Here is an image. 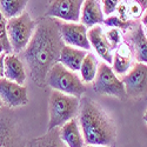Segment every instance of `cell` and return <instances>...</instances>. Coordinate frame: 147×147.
<instances>
[{
    "label": "cell",
    "instance_id": "6",
    "mask_svg": "<svg viewBox=\"0 0 147 147\" xmlns=\"http://www.w3.org/2000/svg\"><path fill=\"white\" fill-rule=\"evenodd\" d=\"M93 90L99 94L115 96L121 100L127 98L124 82L117 77L113 68L107 63H101L98 67L95 79L93 80Z\"/></svg>",
    "mask_w": 147,
    "mask_h": 147
},
{
    "label": "cell",
    "instance_id": "25",
    "mask_svg": "<svg viewBox=\"0 0 147 147\" xmlns=\"http://www.w3.org/2000/svg\"><path fill=\"white\" fill-rule=\"evenodd\" d=\"M120 3V0H102V11H104V14L108 16H112L114 12L118 8V5Z\"/></svg>",
    "mask_w": 147,
    "mask_h": 147
},
{
    "label": "cell",
    "instance_id": "18",
    "mask_svg": "<svg viewBox=\"0 0 147 147\" xmlns=\"http://www.w3.org/2000/svg\"><path fill=\"white\" fill-rule=\"evenodd\" d=\"M26 147H68L60 138L59 128L47 131L44 136L30 140Z\"/></svg>",
    "mask_w": 147,
    "mask_h": 147
},
{
    "label": "cell",
    "instance_id": "9",
    "mask_svg": "<svg viewBox=\"0 0 147 147\" xmlns=\"http://www.w3.org/2000/svg\"><path fill=\"white\" fill-rule=\"evenodd\" d=\"M0 99L9 108H17L28 104L27 87L7 78L0 79Z\"/></svg>",
    "mask_w": 147,
    "mask_h": 147
},
{
    "label": "cell",
    "instance_id": "20",
    "mask_svg": "<svg viewBox=\"0 0 147 147\" xmlns=\"http://www.w3.org/2000/svg\"><path fill=\"white\" fill-rule=\"evenodd\" d=\"M27 4L28 0H0V9L8 20L24 13Z\"/></svg>",
    "mask_w": 147,
    "mask_h": 147
},
{
    "label": "cell",
    "instance_id": "12",
    "mask_svg": "<svg viewBox=\"0 0 147 147\" xmlns=\"http://www.w3.org/2000/svg\"><path fill=\"white\" fill-rule=\"evenodd\" d=\"M88 40L91 46L95 50L96 54L99 55L105 63L112 64L113 54H112V46L106 38V34L102 31L100 25H95L90 28L88 33Z\"/></svg>",
    "mask_w": 147,
    "mask_h": 147
},
{
    "label": "cell",
    "instance_id": "15",
    "mask_svg": "<svg viewBox=\"0 0 147 147\" xmlns=\"http://www.w3.org/2000/svg\"><path fill=\"white\" fill-rule=\"evenodd\" d=\"M129 31V42L133 46L137 63L147 64V36L144 33L141 24H134Z\"/></svg>",
    "mask_w": 147,
    "mask_h": 147
},
{
    "label": "cell",
    "instance_id": "19",
    "mask_svg": "<svg viewBox=\"0 0 147 147\" xmlns=\"http://www.w3.org/2000/svg\"><path fill=\"white\" fill-rule=\"evenodd\" d=\"M98 61H96V58L93 53L88 52L85 57L82 64H81V67H80V78L81 80L85 82V84H90V82H93V80L95 79V76H96V72H98Z\"/></svg>",
    "mask_w": 147,
    "mask_h": 147
},
{
    "label": "cell",
    "instance_id": "7",
    "mask_svg": "<svg viewBox=\"0 0 147 147\" xmlns=\"http://www.w3.org/2000/svg\"><path fill=\"white\" fill-rule=\"evenodd\" d=\"M121 80L125 85L127 98L138 99L147 95V64H134Z\"/></svg>",
    "mask_w": 147,
    "mask_h": 147
},
{
    "label": "cell",
    "instance_id": "11",
    "mask_svg": "<svg viewBox=\"0 0 147 147\" xmlns=\"http://www.w3.org/2000/svg\"><path fill=\"white\" fill-rule=\"evenodd\" d=\"M134 55V50L132 44L126 40H122L119 46L115 48V52L113 54V61H112V68L115 74L125 76L126 73L132 68V63Z\"/></svg>",
    "mask_w": 147,
    "mask_h": 147
},
{
    "label": "cell",
    "instance_id": "17",
    "mask_svg": "<svg viewBox=\"0 0 147 147\" xmlns=\"http://www.w3.org/2000/svg\"><path fill=\"white\" fill-rule=\"evenodd\" d=\"M5 78L24 85L26 81V71L22 61L16 54H7L5 57Z\"/></svg>",
    "mask_w": 147,
    "mask_h": 147
},
{
    "label": "cell",
    "instance_id": "29",
    "mask_svg": "<svg viewBox=\"0 0 147 147\" xmlns=\"http://www.w3.org/2000/svg\"><path fill=\"white\" fill-rule=\"evenodd\" d=\"M134 1H137L138 4H140L145 11L147 9V0H134Z\"/></svg>",
    "mask_w": 147,
    "mask_h": 147
},
{
    "label": "cell",
    "instance_id": "8",
    "mask_svg": "<svg viewBox=\"0 0 147 147\" xmlns=\"http://www.w3.org/2000/svg\"><path fill=\"white\" fill-rule=\"evenodd\" d=\"M85 0H52L45 12L46 17L61 21L78 22Z\"/></svg>",
    "mask_w": 147,
    "mask_h": 147
},
{
    "label": "cell",
    "instance_id": "1",
    "mask_svg": "<svg viewBox=\"0 0 147 147\" xmlns=\"http://www.w3.org/2000/svg\"><path fill=\"white\" fill-rule=\"evenodd\" d=\"M64 46L59 20L46 16L39 18L34 34L24 51V60L28 67L31 80L38 87L45 86L48 72L59 63Z\"/></svg>",
    "mask_w": 147,
    "mask_h": 147
},
{
    "label": "cell",
    "instance_id": "2",
    "mask_svg": "<svg viewBox=\"0 0 147 147\" xmlns=\"http://www.w3.org/2000/svg\"><path fill=\"white\" fill-rule=\"evenodd\" d=\"M78 121L86 145L114 147L117 126L105 109L88 96L80 100Z\"/></svg>",
    "mask_w": 147,
    "mask_h": 147
},
{
    "label": "cell",
    "instance_id": "26",
    "mask_svg": "<svg viewBox=\"0 0 147 147\" xmlns=\"http://www.w3.org/2000/svg\"><path fill=\"white\" fill-rule=\"evenodd\" d=\"M117 12H118V17L122 20H128V4L127 3H124V1H120L119 5H118V8H117Z\"/></svg>",
    "mask_w": 147,
    "mask_h": 147
},
{
    "label": "cell",
    "instance_id": "13",
    "mask_svg": "<svg viewBox=\"0 0 147 147\" xmlns=\"http://www.w3.org/2000/svg\"><path fill=\"white\" fill-rule=\"evenodd\" d=\"M104 11L98 0H85L81 8L80 21L87 28L104 22Z\"/></svg>",
    "mask_w": 147,
    "mask_h": 147
},
{
    "label": "cell",
    "instance_id": "4",
    "mask_svg": "<svg viewBox=\"0 0 147 147\" xmlns=\"http://www.w3.org/2000/svg\"><path fill=\"white\" fill-rule=\"evenodd\" d=\"M46 84L52 90L78 98H81V95L86 92V86L81 78L76 72L65 67L61 63H57L52 66L47 74Z\"/></svg>",
    "mask_w": 147,
    "mask_h": 147
},
{
    "label": "cell",
    "instance_id": "23",
    "mask_svg": "<svg viewBox=\"0 0 147 147\" xmlns=\"http://www.w3.org/2000/svg\"><path fill=\"white\" fill-rule=\"evenodd\" d=\"M105 34H106L107 40L109 41V44H111L112 48H117V47L119 46V44H120L122 40H124V39H122L121 30H119V28L112 27L111 30H108Z\"/></svg>",
    "mask_w": 147,
    "mask_h": 147
},
{
    "label": "cell",
    "instance_id": "16",
    "mask_svg": "<svg viewBox=\"0 0 147 147\" xmlns=\"http://www.w3.org/2000/svg\"><path fill=\"white\" fill-rule=\"evenodd\" d=\"M87 53L88 52L86 50H82V48L65 45L63 50H61L59 63H61L65 67H67L73 72H78L80 71L81 64Z\"/></svg>",
    "mask_w": 147,
    "mask_h": 147
},
{
    "label": "cell",
    "instance_id": "5",
    "mask_svg": "<svg viewBox=\"0 0 147 147\" xmlns=\"http://www.w3.org/2000/svg\"><path fill=\"white\" fill-rule=\"evenodd\" d=\"M36 24H38V20H33L26 11L20 16L7 20L8 40L12 50L16 53L25 51L34 34Z\"/></svg>",
    "mask_w": 147,
    "mask_h": 147
},
{
    "label": "cell",
    "instance_id": "28",
    "mask_svg": "<svg viewBox=\"0 0 147 147\" xmlns=\"http://www.w3.org/2000/svg\"><path fill=\"white\" fill-rule=\"evenodd\" d=\"M141 26H142V30H144V33L146 34L147 36V9L144 12V14H142V19H141Z\"/></svg>",
    "mask_w": 147,
    "mask_h": 147
},
{
    "label": "cell",
    "instance_id": "3",
    "mask_svg": "<svg viewBox=\"0 0 147 147\" xmlns=\"http://www.w3.org/2000/svg\"><path fill=\"white\" fill-rule=\"evenodd\" d=\"M80 98L53 90L48 100L47 131L60 128L67 121L74 119L79 113Z\"/></svg>",
    "mask_w": 147,
    "mask_h": 147
},
{
    "label": "cell",
    "instance_id": "31",
    "mask_svg": "<svg viewBox=\"0 0 147 147\" xmlns=\"http://www.w3.org/2000/svg\"><path fill=\"white\" fill-rule=\"evenodd\" d=\"M85 147H104V146H98V145H85Z\"/></svg>",
    "mask_w": 147,
    "mask_h": 147
},
{
    "label": "cell",
    "instance_id": "27",
    "mask_svg": "<svg viewBox=\"0 0 147 147\" xmlns=\"http://www.w3.org/2000/svg\"><path fill=\"white\" fill-rule=\"evenodd\" d=\"M5 57H6V52H4L0 55V79L5 77Z\"/></svg>",
    "mask_w": 147,
    "mask_h": 147
},
{
    "label": "cell",
    "instance_id": "22",
    "mask_svg": "<svg viewBox=\"0 0 147 147\" xmlns=\"http://www.w3.org/2000/svg\"><path fill=\"white\" fill-rule=\"evenodd\" d=\"M0 40H1L4 48H5V52L7 54H9L12 51V46L9 44L8 40V35H7V20L5 18V16L3 14L1 9H0Z\"/></svg>",
    "mask_w": 147,
    "mask_h": 147
},
{
    "label": "cell",
    "instance_id": "32",
    "mask_svg": "<svg viewBox=\"0 0 147 147\" xmlns=\"http://www.w3.org/2000/svg\"><path fill=\"white\" fill-rule=\"evenodd\" d=\"M144 120L147 122V109H146V112H145V114H144Z\"/></svg>",
    "mask_w": 147,
    "mask_h": 147
},
{
    "label": "cell",
    "instance_id": "14",
    "mask_svg": "<svg viewBox=\"0 0 147 147\" xmlns=\"http://www.w3.org/2000/svg\"><path fill=\"white\" fill-rule=\"evenodd\" d=\"M60 138L68 147H85V140L81 128L79 126V121L74 118L59 128Z\"/></svg>",
    "mask_w": 147,
    "mask_h": 147
},
{
    "label": "cell",
    "instance_id": "30",
    "mask_svg": "<svg viewBox=\"0 0 147 147\" xmlns=\"http://www.w3.org/2000/svg\"><path fill=\"white\" fill-rule=\"evenodd\" d=\"M4 52H5V48H4V45H3L1 40H0V55H1Z\"/></svg>",
    "mask_w": 147,
    "mask_h": 147
},
{
    "label": "cell",
    "instance_id": "24",
    "mask_svg": "<svg viewBox=\"0 0 147 147\" xmlns=\"http://www.w3.org/2000/svg\"><path fill=\"white\" fill-rule=\"evenodd\" d=\"M144 12H145V9L137 1L132 0L131 3H128V18L131 20H136V19L140 18L144 14Z\"/></svg>",
    "mask_w": 147,
    "mask_h": 147
},
{
    "label": "cell",
    "instance_id": "33",
    "mask_svg": "<svg viewBox=\"0 0 147 147\" xmlns=\"http://www.w3.org/2000/svg\"><path fill=\"white\" fill-rule=\"evenodd\" d=\"M3 105H4V104H3V101H1V99H0V109H1V107H3Z\"/></svg>",
    "mask_w": 147,
    "mask_h": 147
},
{
    "label": "cell",
    "instance_id": "34",
    "mask_svg": "<svg viewBox=\"0 0 147 147\" xmlns=\"http://www.w3.org/2000/svg\"><path fill=\"white\" fill-rule=\"evenodd\" d=\"M120 1H124V3H127V1H129V0H120Z\"/></svg>",
    "mask_w": 147,
    "mask_h": 147
},
{
    "label": "cell",
    "instance_id": "10",
    "mask_svg": "<svg viewBox=\"0 0 147 147\" xmlns=\"http://www.w3.org/2000/svg\"><path fill=\"white\" fill-rule=\"evenodd\" d=\"M59 30L65 45L82 48V50L86 51L91 48V44L87 35V27L82 24L59 20Z\"/></svg>",
    "mask_w": 147,
    "mask_h": 147
},
{
    "label": "cell",
    "instance_id": "21",
    "mask_svg": "<svg viewBox=\"0 0 147 147\" xmlns=\"http://www.w3.org/2000/svg\"><path fill=\"white\" fill-rule=\"evenodd\" d=\"M104 24L106 26H109V27L119 28L121 31H127V30H131L134 26V24H136V22H134L133 20H131V19L122 20L118 16H108L104 20Z\"/></svg>",
    "mask_w": 147,
    "mask_h": 147
}]
</instances>
